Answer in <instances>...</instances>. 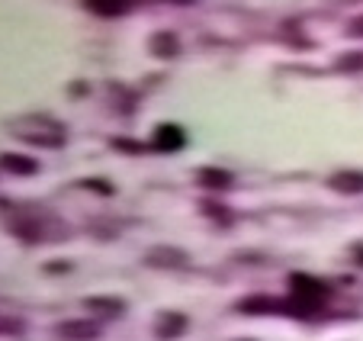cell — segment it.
<instances>
[{
    "instance_id": "12",
    "label": "cell",
    "mask_w": 363,
    "mask_h": 341,
    "mask_svg": "<svg viewBox=\"0 0 363 341\" xmlns=\"http://www.w3.org/2000/svg\"><path fill=\"white\" fill-rule=\"evenodd\" d=\"M338 193H363V174L360 170H338L328 181Z\"/></svg>"
},
{
    "instance_id": "16",
    "label": "cell",
    "mask_w": 363,
    "mask_h": 341,
    "mask_svg": "<svg viewBox=\"0 0 363 341\" xmlns=\"http://www.w3.org/2000/svg\"><path fill=\"white\" fill-rule=\"evenodd\" d=\"M0 331H23V322H7V319H0Z\"/></svg>"
},
{
    "instance_id": "17",
    "label": "cell",
    "mask_w": 363,
    "mask_h": 341,
    "mask_svg": "<svg viewBox=\"0 0 363 341\" xmlns=\"http://www.w3.org/2000/svg\"><path fill=\"white\" fill-rule=\"evenodd\" d=\"M113 145H116V149H122V151H142V145H135V142H122V139H116Z\"/></svg>"
},
{
    "instance_id": "10",
    "label": "cell",
    "mask_w": 363,
    "mask_h": 341,
    "mask_svg": "<svg viewBox=\"0 0 363 341\" xmlns=\"http://www.w3.org/2000/svg\"><path fill=\"white\" fill-rule=\"evenodd\" d=\"M0 168L16 174V177H32L36 170H39V161L36 158H26V155H0Z\"/></svg>"
},
{
    "instance_id": "7",
    "label": "cell",
    "mask_w": 363,
    "mask_h": 341,
    "mask_svg": "<svg viewBox=\"0 0 363 341\" xmlns=\"http://www.w3.org/2000/svg\"><path fill=\"white\" fill-rule=\"evenodd\" d=\"M145 264H151V267H187L190 264V255L180 251V248H171V245L151 248L148 255H145Z\"/></svg>"
},
{
    "instance_id": "18",
    "label": "cell",
    "mask_w": 363,
    "mask_h": 341,
    "mask_svg": "<svg viewBox=\"0 0 363 341\" xmlns=\"http://www.w3.org/2000/svg\"><path fill=\"white\" fill-rule=\"evenodd\" d=\"M351 32H353V36H363V20H357V23H353V26H351Z\"/></svg>"
},
{
    "instance_id": "13",
    "label": "cell",
    "mask_w": 363,
    "mask_h": 341,
    "mask_svg": "<svg viewBox=\"0 0 363 341\" xmlns=\"http://www.w3.org/2000/svg\"><path fill=\"white\" fill-rule=\"evenodd\" d=\"M84 7L90 13H96V16H126L129 13L126 0H87Z\"/></svg>"
},
{
    "instance_id": "9",
    "label": "cell",
    "mask_w": 363,
    "mask_h": 341,
    "mask_svg": "<svg viewBox=\"0 0 363 341\" xmlns=\"http://www.w3.org/2000/svg\"><path fill=\"white\" fill-rule=\"evenodd\" d=\"M84 310L94 312V316H103V319H116L126 312V299L119 296H90L84 299Z\"/></svg>"
},
{
    "instance_id": "2",
    "label": "cell",
    "mask_w": 363,
    "mask_h": 341,
    "mask_svg": "<svg viewBox=\"0 0 363 341\" xmlns=\"http://www.w3.org/2000/svg\"><path fill=\"white\" fill-rule=\"evenodd\" d=\"M289 290H293V310L296 312H312L319 303L328 299V287L321 283V280L309 277V274H293L289 277Z\"/></svg>"
},
{
    "instance_id": "14",
    "label": "cell",
    "mask_w": 363,
    "mask_h": 341,
    "mask_svg": "<svg viewBox=\"0 0 363 341\" xmlns=\"http://www.w3.org/2000/svg\"><path fill=\"white\" fill-rule=\"evenodd\" d=\"M81 187L84 190H94V193H103V197H113L116 193V187L109 181H100V177H90V181H81Z\"/></svg>"
},
{
    "instance_id": "8",
    "label": "cell",
    "mask_w": 363,
    "mask_h": 341,
    "mask_svg": "<svg viewBox=\"0 0 363 341\" xmlns=\"http://www.w3.org/2000/svg\"><path fill=\"white\" fill-rule=\"evenodd\" d=\"M148 52L154 55V58H177V55H180V39H177V32H167V29L154 32L148 39Z\"/></svg>"
},
{
    "instance_id": "4",
    "label": "cell",
    "mask_w": 363,
    "mask_h": 341,
    "mask_svg": "<svg viewBox=\"0 0 363 341\" xmlns=\"http://www.w3.org/2000/svg\"><path fill=\"white\" fill-rule=\"evenodd\" d=\"M183 145H187V132H183L177 123H161V126H154L151 149H158V151H180Z\"/></svg>"
},
{
    "instance_id": "6",
    "label": "cell",
    "mask_w": 363,
    "mask_h": 341,
    "mask_svg": "<svg viewBox=\"0 0 363 341\" xmlns=\"http://www.w3.org/2000/svg\"><path fill=\"white\" fill-rule=\"evenodd\" d=\"M187 329H190V319L183 312H161L158 325H154V335L161 341H174V338H180Z\"/></svg>"
},
{
    "instance_id": "3",
    "label": "cell",
    "mask_w": 363,
    "mask_h": 341,
    "mask_svg": "<svg viewBox=\"0 0 363 341\" xmlns=\"http://www.w3.org/2000/svg\"><path fill=\"white\" fill-rule=\"evenodd\" d=\"M55 335L64 341H96L103 335V329L94 319H68L62 325H55Z\"/></svg>"
},
{
    "instance_id": "11",
    "label": "cell",
    "mask_w": 363,
    "mask_h": 341,
    "mask_svg": "<svg viewBox=\"0 0 363 341\" xmlns=\"http://www.w3.org/2000/svg\"><path fill=\"white\" fill-rule=\"evenodd\" d=\"M232 181H235V177L222 168H203L200 170V187H206V190H228Z\"/></svg>"
},
{
    "instance_id": "1",
    "label": "cell",
    "mask_w": 363,
    "mask_h": 341,
    "mask_svg": "<svg viewBox=\"0 0 363 341\" xmlns=\"http://www.w3.org/2000/svg\"><path fill=\"white\" fill-rule=\"evenodd\" d=\"M10 129L16 132V139L29 142V145H42V149H62L64 145V126H58L49 116H23L16 123H10Z\"/></svg>"
},
{
    "instance_id": "5",
    "label": "cell",
    "mask_w": 363,
    "mask_h": 341,
    "mask_svg": "<svg viewBox=\"0 0 363 341\" xmlns=\"http://www.w3.org/2000/svg\"><path fill=\"white\" fill-rule=\"evenodd\" d=\"M238 310L247 312V316H264V312H296L293 303H283V299H273V296H251V299H241Z\"/></svg>"
},
{
    "instance_id": "15",
    "label": "cell",
    "mask_w": 363,
    "mask_h": 341,
    "mask_svg": "<svg viewBox=\"0 0 363 341\" xmlns=\"http://www.w3.org/2000/svg\"><path fill=\"white\" fill-rule=\"evenodd\" d=\"M347 62H341V68H363V55H344Z\"/></svg>"
}]
</instances>
